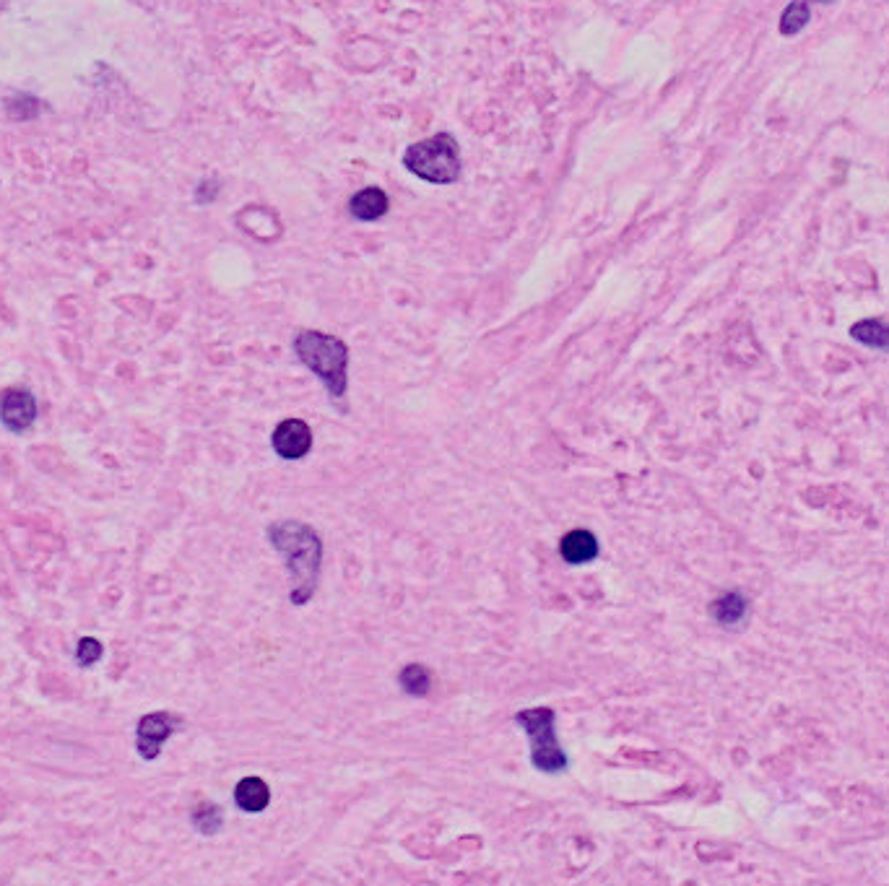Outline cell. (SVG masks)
<instances>
[{
  "label": "cell",
  "mask_w": 889,
  "mask_h": 886,
  "mask_svg": "<svg viewBox=\"0 0 889 886\" xmlns=\"http://www.w3.org/2000/svg\"><path fill=\"white\" fill-rule=\"evenodd\" d=\"M809 19H812V6L806 0H793L780 16V34H786V37L799 34L809 24Z\"/></svg>",
  "instance_id": "4fadbf2b"
},
{
  "label": "cell",
  "mask_w": 889,
  "mask_h": 886,
  "mask_svg": "<svg viewBox=\"0 0 889 886\" xmlns=\"http://www.w3.org/2000/svg\"><path fill=\"white\" fill-rule=\"evenodd\" d=\"M559 551H562V559L570 564H585L596 559L598 554V541L591 531H570L565 533V538L559 541Z\"/></svg>",
  "instance_id": "9c48e42d"
},
{
  "label": "cell",
  "mask_w": 889,
  "mask_h": 886,
  "mask_svg": "<svg viewBox=\"0 0 889 886\" xmlns=\"http://www.w3.org/2000/svg\"><path fill=\"white\" fill-rule=\"evenodd\" d=\"M294 351H297L299 362L323 380L333 401H344L346 382H349L346 377V367H349L346 343L336 336L320 333V330H299L294 338Z\"/></svg>",
  "instance_id": "7a4b0ae2"
},
{
  "label": "cell",
  "mask_w": 889,
  "mask_h": 886,
  "mask_svg": "<svg viewBox=\"0 0 889 886\" xmlns=\"http://www.w3.org/2000/svg\"><path fill=\"white\" fill-rule=\"evenodd\" d=\"M104 655V647H102V642L97 640V637H84V640L78 642L76 645V660H78V666H94V663H97L99 658H102Z\"/></svg>",
  "instance_id": "e0dca14e"
},
{
  "label": "cell",
  "mask_w": 889,
  "mask_h": 886,
  "mask_svg": "<svg viewBox=\"0 0 889 886\" xmlns=\"http://www.w3.org/2000/svg\"><path fill=\"white\" fill-rule=\"evenodd\" d=\"M817 3H832V0H817Z\"/></svg>",
  "instance_id": "d6986e66"
},
{
  "label": "cell",
  "mask_w": 889,
  "mask_h": 886,
  "mask_svg": "<svg viewBox=\"0 0 889 886\" xmlns=\"http://www.w3.org/2000/svg\"><path fill=\"white\" fill-rule=\"evenodd\" d=\"M177 720L169 712H149L136 728V749L146 762H154L162 754L167 738L177 731Z\"/></svg>",
  "instance_id": "5b68a950"
},
{
  "label": "cell",
  "mask_w": 889,
  "mask_h": 886,
  "mask_svg": "<svg viewBox=\"0 0 889 886\" xmlns=\"http://www.w3.org/2000/svg\"><path fill=\"white\" fill-rule=\"evenodd\" d=\"M6 107L8 115H11L13 120H32V117H37L39 110H42V104H39L32 94H19V97L8 99Z\"/></svg>",
  "instance_id": "2e32d148"
},
{
  "label": "cell",
  "mask_w": 889,
  "mask_h": 886,
  "mask_svg": "<svg viewBox=\"0 0 889 886\" xmlns=\"http://www.w3.org/2000/svg\"><path fill=\"white\" fill-rule=\"evenodd\" d=\"M390 201L385 190L380 188H364L357 195H351L349 214L357 221H377L388 214Z\"/></svg>",
  "instance_id": "ba28073f"
},
{
  "label": "cell",
  "mask_w": 889,
  "mask_h": 886,
  "mask_svg": "<svg viewBox=\"0 0 889 886\" xmlns=\"http://www.w3.org/2000/svg\"><path fill=\"white\" fill-rule=\"evenodd\" d=\"M216 195H219V182H216V180H206V182H201V185H198V190H195V201H198V203H211L216 198Z\"/></svg>",
  "instance_id": "ac0fdd59"
},
{
  "label": "cell",
  "mask_w": 889,
  "mask_h": 886,
  "mask_svg": "<svg viewBox=\"0 0 889 886\" xmlns=\"http://www.w3.org/2000/svg\"><path fill=\"white\" fill-rule=\"evenodd\" d=\"M851 338L869 349L889 351V323L884 320H858L851 325Z\"/></svg>",
  "instance_id": "7c38bea8"
},
{
  "label": "cell",
  "mask_w": 889,
  "mask_h": 886,
  "mask_svg": "<svg viewBox=\"0 0 889 886\" xmlns=\"http://www.w3.org/2000/svg\"><path fill=\"white\" fill-rule=\"evenodd\" d=\"M710 614H713V619L718 621V624H723V627H736V624H741L749 614L747 595L736 593V590L718 595V598L710 603Z\"/></svg>",
  "instance_id": "30bf717a"
},
{
  "label": "cell",
  "mask_w": 889,
  "mask_h": 886,
  "mask_svg": "<svg viewBox=\"0 0 889 886\" xmlns=\"http://www.w3.org/2000/svg\"><path fill=\"white\" fill-rule=\"evenodd\" d=\"M429 686H432V673L427 668L419 666V663H411V666L403 668L401 689L409 697H424L429 692Z\"/></svg>",
  "instance_id": "5bb4252c"
},
{
  "label": "cell",
  "mask_w": 889,
  "mask_h": 886,
  "mask_svg": "<svg viewBox=\"0 0 889 886\" xmlns=\"http://www.w3.org/2000/svg\"><path fill=\"white\" fill-rule=\"evenodd\" d=\"M273 549L284 554V562L292 577V603H307L315 593L320 572V559H323V544L320 536L310 525L297 523V520H284L273 523L268 528Z\"/></svg>",
  "instance_id": "6da1fadb"
},
{
  "label": "cell",
  "mask_w": 889,
  "mask_h": 886,
  "mask_svg": "<svg viewBox=\"0 0 889 886\" xmlns=\"http://www.w3.org/2000/svg\"><path fill=\"white\" fill-rule=\"evenodd\" d=\"M234 801H237V806H240L242 811H247V814H258V811L266 809L268 801H271V790H268L266 780H260V777H245V780H240L237 788H234Z\"/></svg>",
  "instance_id": "8fae6325"
},
{
  "label": "cell",
  "mask_w": 889,
  "mask_h": 886,
  "mask_svg": "<svg viewBox=\"0 0 889 886\" xmlns=\"http://www.w3.org/2000/svg\"><path fill=\"white\" fill-rule=\"evenodd\" d=\"M312 432L305 421L286 419L273 432V450L284 460H299L310 453Z\"/></svg>",
  "instance_id": "52a82bcc"
},
{
  "label": "cell",
  "mask_w": 889,
  "mask_h": 886,
  "mask_svg": "<svg viewBox=\"0 0 889 886\" xmlns=\"http://www.w3.org/2000/svg\"><path fill=\"white\" fill-rule=\"evenodd\" d=\"M224 822V814H221L219 806L214 803H201L198 809L193 811V824L201 835H216Z\"/></svg>",
  "instance_id": "9a60e30c"
},
{
  "label": "cell",
  "mask_w": 889,
  "mask_h": 886,
  "mask_svg": "<svg viewBox=\"0 0 889 886\" xmlns=\"http://www.w3.org/2000/svg\"><path fill=\"white\" fill-rule=\"evenodd\" d=\"M0 421L11 432H26L37 421V401L24 388H8L0 393Z\"/></svg>",
  "instance_id": "8992f818"
},
{
  "label": "cell",
  "mask_w": 889,
  "mask_h": 886,
  "mask_svg": "<svg viewBox=\"0 0 889 886\" xmlns=\"http://www.w3.org/2000/svg\"><path fill=\"white\" fill-rule=\"evenodd\" d=\"M403 167L411 175L432 185H453L461 180V149L450 133H437L419 143H411L403 154Z\"/></svg>",
  "instance_id": "3957f363"
},
{
  "label": "cell",
  "mask_w": 889,
  "mask_h": 886,
  "mask_svg": "<svg viewBox=\"0 0 889 886\" xmlns=\"http://www.w3.org/2000/svg\"><path fill=\"white\" fill-rule=\"evenodd\" d=\"M518 725L528 733L531 741L533 767L549 775L567 770V757L554 733V710L549 707H531V710L518 712Z\"/></svg>",
  "instance_id": "277c9868"
}]
</instances>
